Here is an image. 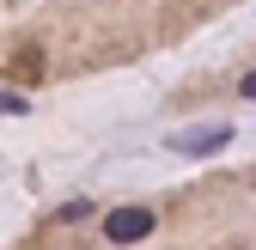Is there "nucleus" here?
Returning <instances> with one entry per match:
<instances>
[{"mask_svg":"<svg viewBox=\"0 0 256 250\" xmlns=\"http://www.w3.org/2000/svg\"><path fill=\"white\" fill-rule=\"evenodd\" d=\"M152 226H158L152 208H116V214H104V238L110 244H140Z\"/></svg>","mask_w":256,"mask_h":250,"instance_id":"1","label":"nucleus"},{"mask_svg":"<svg viewBox=\"0 0 256 250\" xmlns=\"http://www.w3.org/2000/svg\"><path fill=\"white\" fill-rule=\"evenodd\" d=\"M238 92H244V98H256V68H250V74L238 80Z\"/></svg>","mask_w":256,"mask_h":250,"instance_id":"4","label":"nucleus"},{"mask_svg":"<svg viewBox=\"0 0 256 250\" xmlns=\"http://www.w3.org/2000/svg\"><path fill=\"white\" fill-rule=\"evenodd\" d=\"M226 140H232V122H202V128H183V134H171V152H189V159H202V152L226 146Z\"/></svg>","mask_w":256,"mask_h":250,"instance_id":"2","label":"nucleus"},{"mask_svg":"<svg viewBox=\"0 0 256 250\" xmlns=\"http://www.w3.org/2000/svg\"><path fill=\"white\" fill-rule=\"evenodd\" d=\"M30 104H24V92H0V116H24Z\"/></svg>","mask_w":256,"mask_h":250,"instance_id":"3","label":"nucleus"}]
</instances>
